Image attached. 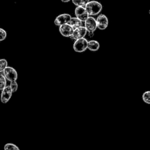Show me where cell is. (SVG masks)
<instances>
[{"label": "cell", "mask_w": 150, "mask_h": 150, "mask_svg": "<svg viewBox=\"0 0 150 150\" xmlns=\"http://www.w3.org/2000/svg\"><path fill=\"white\" fill-rule=\"evenodd\" d=\"M71 18V16L68 13H62L58 15L54 21V23L56 26H60L65 23H68Z\"/></svg>", "instance_id": "cell-7"}, {"label": "cell", "mask_w": 150, "mask_h": 150, "mask_svg": "<svg viewBox=\"0 0 150 150\" xmlns=\"http://www.w3.org/2000/svg\"><path fill=\"white\" fill-rule=\"evenodd\" d=\"M4 149L5 150H19V147L16 145L12 143L6 144L4 146Z\"/></svg>", "instance_id": "cell-16"}, {"label": "cell", "mask_w": 150, "mask_h": 150, "mask_svg": "<svg viewBox=\"0 0 150 150\" xmlns=\"http://www.w3.org/2000/svg\"><path fill=\"white\" fill-rule=\"evenodd\" d=\"M9 86L11 87L13 93H15L18 90V83L16 81H10V84Z\"/></svg>", "instance_id": "cell-18"}, {"label": "cell", "mask_w": 150, "mask_h": 150, "mask_svg": "<svg viewBox=\"0 0 150 150\" xmlns=\"http://www.w3.org/2000/svg\"><path fill=\"white\" fill-rule=\"evenodd\" d=\"M87 34V30L85 26H80L75 29H74V32L73 35L70 37L72 40H77L78 39H80L82 38H84V36Z\"/></svg>", "instance_id": "cell-6"}, {"label": "cell", "mask_w": 150, "mask_h": 150, "mask_svg": "<svg viewBox=\"0 0 150 150\" xmlns=\"http://www.w3.org/2000/svg\"><path fill=\"white\" fill-rule=\"evenodd\" d=\"M88 41L84 38L78 39L73 43V48L76 52L82 53L88 49Z\"/></svg>", "instance_id": "cell-2"}, {"label": "cell", "mask_w": 150, "mask_h": 150, "mask_svg": "<svg viewBox=\"0 0 150 150\" xmlns=\"http://www.w3.org/2000/svg\"><path fill=\"white\" fill-rule=\"evenodd\" d=\"M149 15H150V9L149 10Z\"/></svg>", "instance_id": "cell-21"}, {"label": "cell", "mask_w": 150, "mask_h": 150, "mask_svg": "<svg viewBox=\"0 0 150 150\" xmlns=\"http://www.w3.org/2000/svg\"><path fill=\"white\" fill-rule=\"evenodd\" d=\"M68 23L70 24L74 29L82 26V21L77 17H71Z\"/></svg>", "instance_id": "cell-12"}, {"label": "cell", "mask_w": 150, "mask_h": 150, "mask_svg": "<svg viewBox=\"0 0 150 150\" xmlns=\"http://www.w3.org/2000/svg\"><path fill=\"white\" fill-rule=\"evenodd\" d=\"M142 100L147 104H150V91H145L142 96Z\"/></svg>", "instance_id": "cell-14"}, {"label": "cell", "mask_w": 150, "mask_h": 150, "mask_svg": "<svg viewBox=\"0 0 150 150\" xmlns=\"http://www.w3.org/2000/svg\"><path fill=\"white\" fill-rule=\"evenodd\" d=\"M100 48V43L97 40H91L88 42V49L92 52L97 51Z\"/></svg>", "instance_id": "cell-11"}, {"label": "cell", "mask_w": 150, "mask_h": 150, "mask_svg": "<svg viewBox=\"0 0 150 150\" xmlns=\"http://www.w3.org/2000/svg\"><path fill=\"white\" fill-rule=\"evenodd\" d=\"M6 35H7L6 32L2 28H1L0 29V36H1L0 41H2V40H5L6 38Z\"/></svg>", "instance_id": "cell-19"}, {"label": "cell", "mask_w": 150, "mask_h": 150, "mask_svg": "<svg viewBox=\"0 0 150 150\" xmlns=\"http://www.w3.org/2000/svg\"><path fill=\"white\" fill-rule=\"evenodd\" d=\"M89 15H97L102 10L103 6L98 1H89L85 6Z\"/></svg>", "instance_id": "cell-1"}, {"label": "cell", "mask_w": 150, "mask_h": 150, "mask_svg": "<svg viewBox=\"0 0 150 150\" xmlns=\"http://www.w3.org/2000/svg\"><path fill=\"white\" fill-rule=\"evenodd\" d=\"M70 0H61V1H62L63 2H69Z\"/></svg>", "instance_id": "cell-20"}, {"label": "cell", "mask_w": 150, "mask_h": 150, "mask_svg": "<svg viewBox=\"0 0 150 150\" xmlns=\"http://www.w3.org/2000/svg\"><path fill=\"white\" fill-rule=\"evenodd\" d=\"M72 2L76 6L85 7L87 4L89 2V0H71Z\"/></svg>", "instance_id": "cell-13"}, {"label": "cell", "mask_w": 150, "mask_h": 150, "mask_svg": "<svg viewBox=\"0 0 150 150\" xmlns=\"http://www.w3.org/2000/svg\"><path fill=\"white\" fill-rule=\"evenodd\" d=\"M59 32L64 37H70L74 32L73 28L69 23H65L59 26Z\"/></svg>", "instance_id": "cell-5"}, {"label": "cell", "mask_w": 150, "mask_h": 150, "mask_svg": "<svg viewBox=\"0 0 150 150\" xmlns=\"http://www.w3.org/2000/svg\"><path fill=\"white\" fill-rule=\"evenodd\" d=\"M96 21L97 24V28L100 30L105 29L108 25V19L107 17L104 14L99 15L96 19Z\"/></svg>", "instance_id": "cell-9"}, {"label": "cell", "mask_w": 150, "mask_h": 150, "mask_svg": "<svg viewBox=\"0 0 150 150\" xmlns=\"http://www.w3.org/2000/svg\"><path fill=\"white\" fill-rule=\"evenodd\" d=\"M8 67V62L5 59H2L0 60V72L2 73L4 70Z\"/></svg>", "instance_id": "cell-17"}, {"label": "cell", "mask_w": 150, "mask_h": 150, "mask_svg": "<svg viewBox=\"0 0 150 150\" xmlns=\"http://www.w3.org/2000/svg\"><path fill=\"white\" fill-rule=\"evenodd\" d=\"M1 91L2 92H1V100L2 103L5 104L10 100V98L12 95L13 91L9 86H7Z\"/></svg>", "instance_id": "cell-10"}, {"label": "cell", "mask_w": 150, "mask_h": 150, "mask_svg": "<svg viewBox=\"0 0 150 150\" xmlns=\"http://www.w3.org/2000/svg\"><path fill=\"white\" fill-rule=\"evenodd\" d=\"M1 73L4 74L6 80L9 81H16L18 79V73L16 70L10 66L6 67Z\"/></svg>", "instance_id": "cell-3"}, {"label": "cell", "mask_w": 150, "mask_h": 150, "mask_svg": "<svg viewBox=\"0 0 150 150\" xmlns=\"http://www.w3.org/2000/svg\"><path fill=\"white\" fill-rule=\"evenodd\" d=\"M84 26L87 32H94L97 28V21L95 18L92 16H89L84 21Z\"/></svg>", "instance_id": "cell-8"}, {"label": "cell", "mask_w": 150, "mask_h": 150, "mask_svg": "<svg viewBox=\"0 0 150 150\" xmlns=\"http://www.w3.org/2000/svg\"><path fill=\"white\" fill-rule=\"evenodd\" d=\"M6 79L2 73L1 74L0 79V90L2 91L6 87Z\"/></svg>", "instance_id": "cell-15"}, {"label": "cell", "mask_w": 150, "mask_h": 150, "mask_svg": "<svg viewBox=\"0 0 150 150\" xmlns=\"http://www.w3.org/2000/svg\"><path fill=\"white\" fill-rule=\"evenodd\" d=\"M74 13L76 16L82 22H84L89 17V14L86 8L83 6H77L74 10Z\"/></svg>", "instance_id": "cell-4"}]
</instances>
